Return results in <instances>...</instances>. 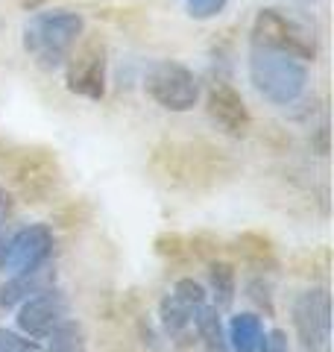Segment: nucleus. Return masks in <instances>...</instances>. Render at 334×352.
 I'll return each mask as SVG.
<instances>
[{
    "label": "nucleus",
    "instance_id": "nucleus-6",
    "mask_svg": "<svg viewBox=\"0 0 334 352\" xmlns=\"http://www.w3.org/2000/svg\"><path fill=\"white\" fill-rule=\"evenodd\" d=\"M106 44L97 36L80 38L65 62V88L85 100H103L106 97Z\"/></svg>",
    "mask_w": 334,
    "mask_h": 352
},
{
    "label": "nucleus",
    "instance_id": "nucleus-12",
    "mask_svg": "<svg viewBox=\"0 0 334 352\" xmlns=\"http://www.w3.org/2000/svg\"><path fill=\"white\" fill-rule=\"evenodd\" d=\"M264 338H267L264 320L252 311L235 314L226 326L229 352H264Z\"/></svg>",
    "mask_w": 334,
    "mask_h": 352
},
{
    "label": "nucleus",
    "instance_id": "nucleus-10",
    "mask_svg": "<svg viewBox=\"0 0 334 352\" xmlns=\"http://www.w3.org/2000/svg\"><path fill=\"white\" fill-rule=\"evenodd\" d=\"M205 112L223 132H229V135H235V138L247 135L249 126H252V115H249L247 103H243L241 91L229 82H214L208 88Z\"/></svg>",
    "mask_w": 334,
    "mask_h": 352
},
{
    "label": "nucleus",
    "instance_id": "nucleus-8",
    "mask_svg": "<svg viewBox=\"0 0 334 352\" xmlns=\"http://www.w3.org/2000/svg\"><path fill=\"white\" fill-rule=\"evenodd\" d=\"M68 314H71L68 296H65V291H59V288H53V285H50V288L32 294L30 300H24L18 305L15 323H18V332L24 338L41 340L56 323L65 320Z\"/></svg>",
    "mask_w": 334,
    "mask_h": 352
},
{
    "label": "nucleus",
    "instance_id": "nucleus-7",
    "mask_svg": "<svg viewBox=\"0 0 334 352\" xmlns=\"http://www.w3.org/2000/svg\"><path fill=\"white\" fill-rule=\"evenodd\" d=\"M296 352H329L331 340V300L326 288L302 291L293 302Z\"/></svg>",
    "mask_w": 334,
    "mask_h": 352
},
{
    "label": "nucleus",
    "instance_id": "nucleus-1",
    "mask_svg": "<svg viewBox=\"0 0 334 352\" xmlns=\"http://www.w3.org/2000/svg\"><path fill=\"white\" fill-rule=\"evenodd\" d=\"M85 36V18L74 9H41L24 24V50L41 71H56Z\"/></svg>",
    "mask_w": 334,
    "mask_h": 352
},
{
    "label": "nucleus",
    "instance_id": "nucleus-18",
    "mask_svg": "<svg viewBox=\"0 0 334 352\" xmlns=\"http://www.w3.org/2000/svg\"><path fill=\"white\" fill-rule=\"evenodd\" d=\"M0 352H44L38 340L24 338L12 329H0Z\"/></svg>",
    "mask_w": 334,
    "mask_h": 352
},
{
    "label": "nucleus",
    "instance_id": "nucleus-9",
    "mask_svg": "<svg viewBox=\"0 0 334 352\" xmlns=\"http://www.w3.org/2000/svg\"><path fill=\"white\" fill-rule=\"evenodd\" d=\"M53 229L47 223H27L18 232L9 235V256H6V267L12 273L21 270H32L47 264L53 256Z\"/></svg>",
    "mask_w": 334,
    "mask_h": 352
},
{
    "label": "nucleus",
    "instance_id": "nucleus-5",
    "mask_svg": "<svg viewBox=\"0 0 334 352\" xmlns=\"http://www.w3.org/2000/svg\"><path fill=\"white\" fill-rule=\"evenodd\" d=\"M249 44H261L270 50H282L302 62L317 59V38L311 27H305L302 21H296L293 15L282 12V9H261L252 21V36Z\"/></svg>",
    "mask_w": 334,
    "mask_h": 352
},
{
    "label": "nucleus",
    "instance_id": "nucleus-11",
    "mask_svg": "<svg viewBox=\"0 0 334 352\" xmlns=\"http://www.w3.org/2000/svg\"><path fill=\"white\" fill-rule=\"evenodd\" d=\"M50 285H53L50 261L41 264V267L12 273V279H9L3 288H0V308H15V305H21L24 300H30L32 294L50 288Z\"/></svg>",
    "mask_w": 334,
    "mask_h": 352
},
{
    "label": "nucleus",
    "instance_id": "nucleus-14",
    "mask_svg": "<svg viewBox=\"0 0 334 352\" xmlns=\"http://www.w3.org/2000/svg\"><path fill=\"white\" fill-rule=\"evenodd\" d=\"M41 340H44V344H41L44 352H85L88 349L85 329H82L80 320H74V317H65V320H59Z\"/></svg>",
    "mask_w": 334,
    "mask_h": 352
},
{
    "label": "nucleus",
    "instance_id": "nucleus-23",
    "mask_svg": "<svg viewBox=\"0 0 334 352\" xmlns=\"http://www.w3.org/2000/svg\"><path fill=\"white\" fill-rule=\"evenodd\" d=\"M3 200H6V191L0 188V208H3Z\"/></svg>",
    "mask_w": 334,
    "mask_h": 352
},
{
    "label": "nucleus",
    "instance_id": "nucleus-15",
    "mask_svg": "<svg viewBox=\"0 0 334 352\" xmlns=\"http://www.w3.org/2000/svg\"><path fill=\"white\" fill-rule=\"evenodd\" d=\"M208 291L211 300H214V308H232L238 296V273L229 261H211L208 264Z\"/></svg>",
    "mask_w": 334,
    "mask_h": 352
},
{
    "label": "nucleus",
    "instance_id": "nucleus-20",
    "mask_svg": "<svg viewBox=\"0 0 334 352\" xmlns=\"http://www.w3.org/2000/svg\"><path fill=\"white\" fill-rule=\"evenodd\" d=\"M247 296L255 302V305H261L267 317H273V288H270V282H264V276H255L247 282Z\"/></svg>",
    "mask_w": 334,
    "mask_h": 352
},
{
    "label": "nucleus",
    "instance_id": "nucleus-2",
    "mask_svg": "<svg viewBox=\"0 0 334 352\" xmlns=\"http://www.w3.org/2000/svg\"><path fill=\"white\" fill-rule=\"evenodd\" d=\"M249 82L267 103L291 106L308 88V65L282 50L249 44Z\"/></svg>",
    "mask_w": 334,
    "mask_h": 352
},
{
    "label": "nucleus",
    "instance_id": "nucleus-22",
    "mask_svg": "<svg viewBox=\"0 0 334 352\" xmlns=\"http://www.w3.org/2000/svg\"><path fill=\"white\" fill-rule=\"evenodd\" d=\"M9 226H6V220H0V270L6 267V256H9Z\"/></svg>",
    "mask_w": 334,
    "mask_h": 352
},
{
    "label": "nucleus",
    "instance_id": "nucleus-17",
    "mask_svg": "<svg viewBox=\"0 0 334 352\" xmlns=\"http://www.w3.org/2000/svg\"><path fill=\"white\" fill-rule=\"evenodd\" d=\"M173 296L179 302H185L188 308H203L205 305V300H208V291H205V285L203 282H197V279H191V276H185V279H179L173 285Z\"/></svg>",
    "mask_w": 334,
    "mask_h": 352
},
{
    "label": "nucleus",
    "instance_id": "nucleus-21",
    "mask_svg": "<svg viewBox=\"0 0 334 352\" xmlns=\"http://www.w3.org/2000/svg\"><path fill=\"white\" fill-rule=\"evenodd\" d=\"M264 352H293L291 349V338L285 329H270L264 338Z\"/></svg>",
    "mask_w": 334,
    "mask_h": 352
},
{
    "label": "nucleus",
    "instance_id": "nucleus-16",
    "mask_svg": "<svg viewBox=\"0 0 334 352\" xmlns=\"http://www.w3.org/2000/svg\"><path fill=\"white\" fill-rule=\"evenodd\" d=\"M194 308H188L185 302H179L173 294H167L164 300L159 302V320H162V329L170 338H182L188 329L194 323Z\"/></svg>",
    "mask_w": 334,
    "mask_h": 352
},
{
    "label": "nucleus",
    "instance_id": "nucleus-19",
    "mask_svg": "<svg viewBox=\"0 0 334 352\" xmlns=\"http://www.w3.org/2000/svg\"><path fill=\"white\" fill-rule=\"evenodd\" d=\"M188 6V15L197 18V21H208V18H217L220 12H226L229 0H185Z\"/></svg>",
    "mask_w": 334,
    "mask_h": 352
},
{
    "label": "nucleus",
    "instance_id": "nucleus-3",
    "mask_svg": "<svg viewBox=\"0 0 334 352\" xmlns=\"http://www.w3.org/2000/svg\"><path fill=\"white\" fill-rule=\"evenodd\" d=\"M3 168L12 188L24 203H47L62 185L59 162L47 150H12L3 162Z\"/></svg>",
    "mask_w": 334,
    "mask_h": 352
},
{
    "label": "nucleus",
    "instance_id": "nucleus-13",
    "mask_svg": "<svg viewBox=\"0 0 334 352\" xmlns=\"http://www.w3.org/2000/svg\"><path fill=\"white\" fill-rule=\"evenodd\" d=\"M197 329V340L203 352H229V340H226V329H223V320H220V308L214 305H203L197 308L194 314V323Z\"/></svg>",
    "mask_w": 334,
    "mask_h": 352
},
{
    "label": "nucleus",
    "instance_id": "nucleus-4",
    "mask_svg": "<svg viewBox=\"0 0 334 352\" xmlns=\"http://www.w3.org/2000/svg\"><path fill=\"white\" fill-rule=\"evenodd\" d=\"M144 91L147 97L162 106L164 112H191L199 103V80L188 65L176 59H159L153 62L144 74Z\"/></svg>",
    "mask_w": 334,
    "mask_h": 352
}]
</instances>
